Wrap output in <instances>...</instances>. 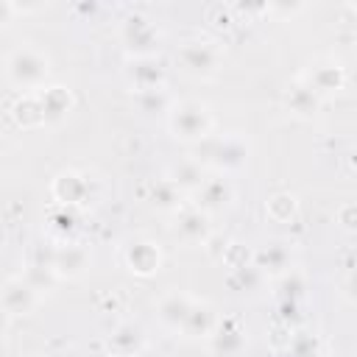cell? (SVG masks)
I'll return each mask as SVG.
<instances>
[{
  "label": "cell",
  "mask_w": 357,
  "mask_h": 357,
  "mask_svg": "<svg viewBox=\"0 0 357 357\" xmlns=\"http://www.w3.org/2000/svg\"><path fill=\"white\" fill-rule=\"evenodd\" d=\"M50 75V61L42 50L31 47V45H20L6 56V78L8 84L20 86V89H36L47 81Z\"/></svg>",
  "instance_id": "6da1fadb"
},
{
  "label": "cell",
  "mask_w": 357,
  "mask_h": 357,
  "mask_svg": "<svg viewBox=\"0 0 357 357\" xmlns=\"http://www.w3.org/2000/svg\"><path fill=\"white\" fill-rule=\"evenodd\" d=\"M167 126L173 131L176 139L181 142H201L209 137L212 131V114H209V106L201 103V100H178L173 103L170 109V117H167Z\"/></svg>",
  "instance_id": "7a4b0ae2"
},
{
  "label": "cell",
  "mask_w": 357,
  "mask_h": 357,
  "mask_svg": "<svg viewBox=\"0 0 357 357\" xmlns=\"http://www.w3.org/2000/svg\"><path fill=\"white\" fill-rule=\"evenodd\" d=\"M201 165H209L215 170H237L248 159V142L243 137L226 134V137H206L198 142V156Z\"/></svg>",
  "instance_id": "3957f363"
},
{
  "label": "cell",
  "mask_w": 357,
  "mask_h": 357,
  "mask_svg": "<svg viewBox=\"0 0 357 357\" xmlns=\"http://www.w3.org/2000/svg\"><path fill=\"white\" fill-rule=\"evenodd\" d=\"M176 59L192 75H212L220 67L223 45L215 42V39H209V36H195V39H187V42L178 45Z\"/></svg>",
  "instance_id": "277c9868"
},
{
  "label": "cell",
  "mask_w": 357,
  "mask_h": 357,
  "mask_svg": "<svg viewBox=\"0 0 357 357\" xmlns=\"http://www.w3.org/2000/svg\"><path fill=\"white\" fill-rule=\"evenodd\" d=\"M123 42H126V47L134 53V59H139V56H153V50H156V45H159V31H156V25L148 20V17H142V14H131L126 22H123Z\"/></svg>",
  "instance_id": "5b68a950"
},
{
  "label": "cell",
  "mask_w": 357,
  "mask_h": 357,
  "mask_svg": "<svg viewBox=\"0 0 357 357\" xmlns=\"http://www.w3.org/2000/svg\"><path fill=\"white\" fill-rule=\"evenodd\" d=\"M42 298V290L33 287L28 279L17 276V279H8L3 284V310L8 315H28Z\"/></svg>",
  "instance_id": "8992f818"
},
{
  "label": "cell",
  "mask_w": 357,
  "mask_h": 357,
  "mask_svg": "<svg viewBox=\"0 0 357 357\" xmlns=\"http://www.w3.org/2000/svg\"><path fill=\"white\" fill-rule=\"evenodd\" d=\"M126 78L134 92H151V89H165V67L153 56H139L128 61Z\"/></svg>",
  "instance_id": "52a82bcc"
},
{
  "label": "cell",
  "mask_w": 357,
  "mask_h": 357,
  "mask_svg": "<svg viewBox=\"0 0 357 357\" xmlns=\"http://www.w3.org/2000/svg\"><path fill=\"white\" fill-rule=\"evenodd\" d=\"M176 234L181 243L187 245H204L212 234V226H209V212H204L201 206H184L176 218Z\"/></svg>",
  "instance_id": "ba28073f"
},
{
  "label": "cell",
  "mask_w": 357,
  "mask_h": 357,
  "mask_svg": "<svg viewBox=\"0 0 357 357\" xmlns=\"http://www.w3.org/2000/svg\"><path fill=\"white\" fill-rule=\"evenodd\" d=\"M123 259H126V265H128L131 273H137V276H151V273H156L159 265H162V251H159V245L151 243V240H131V243L126 245V251H123Z\"/></svg>",
  "instance_id": "9c48e42d"
},
{
  "label": "cell",
  "mask_w": 357,
  "mask_h": 357,
  "mask_svg": "<svg viewBox=\"0 0 357 357\" xmlns=\"http://www.w3.org/2000/svg\"><path fill=\"white\" fill-rule=\"evenodd\" d=\"M212 349L218 351V357H237L245 349V332L237 318L218 321V326L212 332Z\"/></svg>",
  "instance_id": "30bf717a"
},
{
  "label": "cell",
  "mask_w": 357,
  "mask_h": 357,
  "mask_svg": "<svg viewBox=\"0 0 357 357\" xmlns=\"http://www.w3.org/2000/svg\"><path fill=\"white\" fill-rule=\"evenodd\" d=\"M192 307H195V298H192V296L173 290V293H167V296L159 298V304H156V315H159V321H162L165 326H170V329H181Z\"/></svg>",
  "instance_id": "8fae6325"
},
{
  "label": "cell",
  "mask_w": 357,
  "mask_h": 357,
  "mask_svg": "<svg viewBox=\"0 0 357 357\" xmlns=\"http://www.w3.org/2000/svg\"><path fill=\"white\" fill-rule=\"evenodd\" d=\"M343 67H340V61H335V59H324V61H315L312 67H310V73H307V84L318 92V95H326V92H337L340 86H343Z\"/></svg>",
  "instance_id": "7c38bea8"
},
{
  "label": "cell",
  "mask_w": 357,
  "mask_h": 357,
  "mask_svg": "<svg viewBox=\"0 0 357 357\" xmlns=\"http://www.w3.org/2000/svg\"><path fill=\"white\" fill-rule=\"evenodd\" d=\"M50 268L56 271V276L75 279V276H81V273L89 268V254H86V248H84V245H78V243L61 245V248H56Z\"/></svg>",
  "instance_id": "4fadbf2b"
},
{
  "label": "cell",
  "mask_w": 357,
  "mask_h": 357,
  "mask_svg": "<svg viewBox=\"0 0 357 357\" xmlns=\"http://www.w3.org/2000/svg\"><path fill=\"white\" fill-rule=\"evenodd\" d=\"M195 195H198V206H201L204 212H215V209H223V206L231 204L234 190H231L229 178L212 176V178H206V181L195 190Z\"/></svg>",
  "instance_id": "5bb4252c"
},
{
  "label": "cell",
  "mask_w": 357,
  "mask_h": 357,
  "mask_svg": "<svg viewBox=\"0 0 357 357\" xmlns=\"http://www.w3.org/2000/svg\"><path fill=\"white\" fill-rule=\"evenodd\" d=\"M167 178H170L178 190H190V192H195V190L206 181V176H204V165H201L195 156L181 159L178 165H173L170 173H167Z\"/></svg>",
  "instance_id": "9a60e30c"
},
{
  "label": "cell",
  "mask_w": 357,
  "mask_h": 357,
  "mask_svg": "<svg viewBox=\"0 0 357 357\" xmlns=\"http://www.w3.org/2000/svg\"><path fill=\"white\" fill-rule=\"evenodd\" d=\"M215 326H218V315H215V310H212L209 304L195 301V307L190 310V315H187L181 332H184V337H204V335H212Z\"/></svg>",
  "instance_id": "2e32d148"
},
{
  "label": "cell",
  "mask_w": 357,
  "mask_h": 357,
  "mask_svg": "<svg viewBox=\"0 0 357 357\" xmlns=\"http://www.w3.org/2000/svg\"><path fill=\"white\" fill-rule=\"evenodd\" d=\"M254 265L262 273H287V268H290V251L282 243H271L265 251H257L254 254Z\"/></svg>",
  "instance_id": "e0dca14e"
},
{
  "label": "cell",
  "mask_w": 357,
  "mask_h": 357,
  "mask_svg": "<svg viewBox=\"0 0 357 357\" xmlns=\"http://www.w3.org/2000/svg\"><path fill=\"white\" fill-rule=\"evenodd\" d=\"M14 117H17V123L22 128H33V126L47 123L45 109H42V100H39V92H25L20 98V103L14 106Z\"/></svg>",
  "instance_id": "ac0fdd59"
},
{
  "label": "cell",
  "mask_w": 357,
  "mask_h": 357,
  "mask_svg": "<svg viewBox=\"0 0 357 357\" xmlns=\"http://www.w3.org/2000/svg\"><path fill=\"white\" fill-rule=\"evenodd\" d=\"M39 100H42V109H45V117L47 120H59L70 112V92L64 86H50V89H39Z\"/></svg>",
  "instance_id": "d6986e66"
},
{
  "label": "cell",
  "mask_w": 357,
  "mask_h": 357,
  "mask_svg": "<svg viewBox=\"0 0 357 357\" xmlns=\"http://www.w3.org/2000/svg\"><path fill=\"white\" fill-rule=\"evenodd\" d=\"M139 346H142V332H139L134 324L120 326V329L109 337V349H112L114 354H120V357H131Z\"/></svg>",
  "instance_id": "ffe728a7"
},
{
  "label": "cell",
  "mask_w": 357,
  "mask_h": 357,
  "mask_svg": "<svg viewBox=\"0 0 357 357\" xmlns=\"http://www.w3.org/2000/svg\"><path fill=\"white\" fill-rule=\"evenodd\" d=\"M287 106L296 114H312L318 109V92L304 81V84H293L287 92Z\"/></svg>",
  "instance_id": "44dd1931"
},
{
  "label": "cell",
  "mask_w": 357,
  "mask_h": 357,
  "mask_svg": "<svg viewBox=\"0 0 357 357\" xmlns=\"http://www.w3.org/2000/svg\"><path fill=\"white\" fill-rule=\"evenodd\" d=\"M84 190H86V181L78 176V173H61L56 181H53V192L59 201L64 204H78L84 198Z\"/></svg>",
  "instance_id": "7402d4cb"
},
{
  "label": "cell",
  "mask_w": 357,
  "mask_h": 357,
  "mask_svg": "<svg viewBox=\"0 0 357 357\" xmlns=\"http://www.w3.org/2000/svg\"><path fill=\"white\" fill-rule=\"evenodd\" d=\"M296 209H298V204H296V198H293L290 192H276V195H271L268 204H265L268 218L276 220V223H287L290 218H296Z\"/></svg>",
  "instance_id": "603a6c76"
},
{
  "label": "cell",
  "mask_w": 357,
  "mask_h": 357,
  "mask_svg": "<svg viewBox=\"0 0 357 357\" xmlns=\"http://www.w3.org/2000/svg\"><path fill=\"white\" fill-rule=\"evenodd\" d=\"M178 195H181V190L170 178H162V181H156V187L151 192V204L156 209H178V204H181Z\"/></svg>",
  "instance_id": "cb8c5ba5"
},
{
  "label": "cell",
  "mask_w": 357,
  "mask_h": 357,
  "mask_svg": "<svg viewBox=\"0 0 357 357\" xmlns=\"http://www.w3.org/2000/svg\"><path fill=\"white\" fill-rule=\"evenodd\" d=\"M134 100L142 112H167L173 109L170 106V98L165 89H151V92H134Z\"/></svg>",
  "instance_id": "d4e9b609"
},
{
  "label": "cell",
  "mask_w": 357,
  "mask_h": 357,
  "mask_svg": "<svg viewBox=\"0 0 357 357\" xmlns=\"http://www.w3.org/2000/svg\"><path fill=\"white\" fill-rule=\"evenodd\" d=\"M254 254L243 245V243H229L226 248H223V262L231 268V271H240V268H245V265H254V262H248Z\"/></svg>",
  "instance_id": "484cf974"
},
{
  "label": "cell",
  "mask_w": 357,
  "mask_h": 357,
  "mask_svg": "<svg viewBox=\"0 0 357 357\" xmlns=\"http://www.w3.org/2000/svg\"><path fill=\"white\" fill-rule=\"evenodd\" d=\"M279 287H282V290H279L282 298H296V296H301L304 279H301V273L287 271V273H282V284H279Z\"/></svg>",
  "instance_id": "4316f807"
},
{
  "label": "cell",
  "mask_w": 357,
  "mask_h": 357,
  "mask_svg": "<svg viewBox=\"0 0 357 357\" xmlns=\"http://www.w3.org/2000/svg\"><path fill=\"white\" fill-rule=\"evenodd\" d=\"M337 223L343 229H357V204H343L337 209Z\"/></svg>",
  "instance_id": "83f0119b"
},
{
  "label": "cell",
  "mask_w": 357,
  "mask_h": 357,
  "mask_svg": "<svg viewBox=\"0 0 357 357\" xmlns=\"http://www.w3.org/2000/svg\"><path fill=\"white\" fill-rule=\"evenodd\" d=\"M346 290H349L351 298H357V271L349 273V279H346Z\"/></svg>",
  "instance_id": "f1b7e54d"
},
{
  "label": "cell",
  "mask_w": 357,
  "mask_h": 357,
  "mask_svg": "<svg viewBox=\"0 0 357 357\" xmlns=\"http://www.w3.org/2000/svg\"><path fill=\"white\" fill-rule=\"evenodd\" d=\"M349 6H351V11H357V3H349Z\"/></svg>",
  "instance_id": "f546056e"
}]
</instances>
